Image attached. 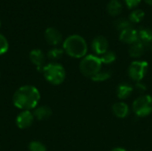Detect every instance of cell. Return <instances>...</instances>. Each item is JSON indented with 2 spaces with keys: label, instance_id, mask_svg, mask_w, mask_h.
<instances>
[{
  "label": "cell",
  "instance_id": "d6986e66",
  "mask_svg": "<svg viewBox=\"0 0 152 151\" xmlns=\"http://www.w3.org/2000/svg\"><path fill=\"white\" fill-rule=\"evenodd\" d=\"M144 16H145V13L142 9H135L133 12H131V13L129 14L128 20L131 21V23H139L142 20Z\"/></svg>",
  "mask_w": 152,
  "mask_h": 151
},
{
  "label": "cell",
  "instance_id": "4fadbf2b",
  "mask_svg": "<svg viewBox=\"0 0 152 151\" xmlns=\"http://www.w3.org/2000/svg\"><path fill=\"white\" fill-rule=\"evenodd\" d=\"M134 91L133 86L128 83H121L117 88V95L120 100H126L129 98Z\"/></svg>",
  "mask_w": 152,
  "mask_h": 151
},
{
  "label": "cell",
  "instance_id": "277c9868",
  "mask_svg": "<svg viewBox=\"0 0 152 151\" xmlns=\"http://www.w3.org/2000/svg\"><path fill=\"white\" fill-rule=\"evenodd\" d=\"M102 63L100 57L94 54H88L81 60L79 69L84 76L91 78L102 69Z\"/></svg>",
  "mask_w": 152,
  "mask_h": 151
},
{
  "label": "cell",
  "instance_id": "3957f363",
  "mask_svg": "<svg viewBox=\"0 0 152 151\" xmlns=\"http://www.w3.org/2000/svg\"><path fill=\"white\" fill-rule=\"evenodd\" d=\"M42 72L45 80L54 85L62 84L66 78V70L64 67L57 62H51L45 65Z\"/></svg>",
  "mask_w": 152,
  "mask_h": 151
},
{
  "label": "cell",
  "instance_id": "5bb4252c",
  "mask_svg": "<svg viewBox=\"0 0 152 151\" xmlns=\"http://www.w3.org/2000/svg\"><path fill=\"white\" fill-rule=\"evenodd\" d=\"M138 41L146 47L152 43V29L150 28H142L138 30Z\"/></svg>",
  "mask_w": 152,
  "mask_h": 151
},
{
  "label": "cell",
  "instance_id": "9c48e42d",
  "mask_svg": "<svg viewBox=\"0 0 152 151\" xmlns=\"http://www.w3.org/2000/svg\"><path fill=\"white\" fill-rule=\"evenodd\" d=\"M45 39L50 45L56 46L62 41V35L55 28H47L45 31Z\"/></svg>",
  "mask_w": 152,
  "mask_h": 151
},
{
  "label": "cell",
  "instance_id": "e0dca14e",
  "mask_svg": "<svg viewBox=\"0 0 152 151\" xmlns=\"http://www.w3.org/2000/svg\"><path fill=\"white\" fill-rule=\"evenodd\" d=\"M123 5L119 0H110L107 4V12L110 16L116 17L122 12Z\"/></svg>",
  "mask_w": 152,
  "mask_h": 151
},
{
  "label": "cell",
  "instance_id": "83f0119b",
  "mask_svg": "<svg viewBox=\"0 0 152 151\" xmlns=\"http://www.w3.org/2000/svg\"><path fill=\"white\" fill-rule=\"evenodd\" d=\"M144 1H145V3H147L148 4L152 5V0H144Z\"/></svg>",
  "mask_w": 152,
  "mask_h": 151
},
{
  "label": "cell",
  "instance_id": "4316f807",
  "mask_svg": "<svg viewBox=\"0 0 152 151\" xmlns=\"http://www.w3.org/2000/svg\"><path fill=\"white\" fill-rule=\"evenodd\" d=\"M111 151H127L126 149H124V148H120V147H117V148H114V149H112Z\"/></svg>",
  "mask_w": 152,
  "mask_h": 151
},
{
  "label": "cell",
  "instance_id": "9a60e30c",
  "mask_svg": "<svg viewBox=\"0 0 152 151\" xmlns=\"http://www.w3.org/2000/svg\"><path fill=\"white\" fill-rule=\"evenodd\" d=\"M145 49H146V46L143 44H142L141 42L137 41V42L134 43L133 44H130L128 53H129V55L131 57L139 58L144 54Z\"/></svg>",
  "mask_w": 152,
  "mask_h": 151
},
{
  "label": "cell",
  "instance_id": "603a6c76",
  "mask_svg": "<svg viewBox=\"0 0 152 151\" xmlns=\"http://www.w3.org/2000/svg\"><path fill=\"white\" fill-rule=\"evenodd\" d=\"M29 151H46V147L44 143L38 141H33L28 144Z\"/></svg>",
  "mask_w": 152,
  "mask_h": 151
},
{
  "label": "cell",
  "instance_id": "ba28073f",
  "mask_svg": "<svg viewBox=\"0 0 152 151\" xmlns=\"http://www.w3.org/2000/svg\"><path fill=\"white\" fill-rule=\"evenodd\" d=\"M34 115L30 110H22L16 117V125L20 129H26L31 126L34 122Z\"/></svg>",
  "mask_w": 152,
  "mask_h": 151
},
{
  "label": "cell",
  "instance_id": "ac0fdd59",
  "mask_svg": "<svg viewBox=\"0 0 152 151\" xmlns=\"http://www.w3.org/2000/svg\"><path fill=\"white\" fill-rule=\"evenodd\" d=\"M112 72L110 69H102L96 75H94L91 79L94 82H104L111 77Z\"/></svg>",
  "mask_w": 152,
  "mask_h": 151
},
{
  "label": "cell",
  "instance_id": "8fae6325",
  "mask_svg": "<svg viewBox=\"0 0 152 151\" xmlns=\"http://www.w3.org/2000/svg\"><path fill=\"white\" fill-rule=\"evenodd\" d=\"M29 60L39 70L43 69L45 62V56L40 49H33L29 53Z\"/></svg>",
  "mask_w": 152,
  "mask_h": 151
},
{
  "label": "cell",
  "instance_id": "6da1fadb",
  "mask_svg": "<svg viewBox=\"0 0 152 151\" xmlns=\"http://www.w3.org/2000/svg\"><path fill=\"white\" fill-rule=\"evenodd\" d=\"M40 93L33 85H23L16 90L12 97L14 106L21 110H31L37 107Z\"/></svg>",
  "mask_w": 152,
  "mask_h": 151
},
{
  "label": "cell",
  "instance_id": "7c38bea8",
  "mask_svg": "<svg viewBox=\"0 0 152 151\" xmlns=\"http://www.w3.org/2000/svg\"><path fill=\"white\" fill-rule=\"evenodd\" d=\"M112 112L113 114L118 117V118H125L130 113V108L129 106L123 101H119L115 103L112 106Z\"/></svg>",
  "mask_w": 152,
  "mask_h": 151
},
{
  "label": "cell",
  "instance_id": "cb8c5ba5",
  "mask_svg": "<svg viewBox=\"0 0 152 151\" xmlns=\"http://www.w3.org/2000/svg\"><path fill=\"white\" fill-rule=\"evenodd\" d=\"M9 49V43L6 37L0 34V55L5 53Z\"/></svg>",
  "mask_w": 152,
  "mask_h": 151
},
{
  "label": "cell",
  "instance_id": "8992f818",
  "mask_svg": "<svg viewBox=\"0 0 152 151\" xmlns=\"http://www.w3.org/2000/svg\"><path fill=\"white\" fill-rule=\"evenodd\" d=\"M149 64L145 61H134L128 67V75L135 82H141L146 76Z\"/></svg>",
  "mask_w": 152,
  "mask_h": 151
},
{
  "label": "cell",
  "instance_id": "2e32d148",
  "mask_svg": "<svg viewBox=\"0 0 152 151\" xmlns=\"http://www.w3.org/2000/svg\"><path fill=\"white\" fill-rule=\"evenodd\" d=\"M53 114L52 109L48 106H39L37 107L33 112L34 117L37 120H45L49 118Z\"/></svg>",
  "mask_w": 152,
  "mask_h": 151
},
{
  "label": "cell",
  "instance_id": "484cf974",
  "mask_svg": "<svg viewBox=\"0 0 152 151\" xmlns=\"http://www.w3.org/2000/svg\"><path fill=\"white\" fill-rule=\"evenodd\" d=\"M135 89L138 91V92H141V93H143L146 91V85H143L142 82H137L136 85H135Z\"/></svg>",
  "mask_w": 152,
  "mask_h": 151
},
{
  "label": "cell",
  "instance_id": "7402d4cb",
  "mask_svg": "<svg viewBox=\"0 0 152 151\" xmlns=\"http://www.w3.org/2000/svg\"><path fill=\"white\" fill-rule=\"evenodd\" d=\"M63 53H64V50L61 49V48H58V47H54V48H52L51 50L48 51L47 53V57L53 61L54 60H59L61 58V56L63 55Z\"/></svg>",
  "mask_w": 152,
  "mask_h": 151
},
{
  "label": "cell",
  "instance_id": "44dd1931",
  "mask_svg": "<svg viewBox=\"0 0 152 151\" xmlns=\"http://www.w3.org/2000/svg\"><path fill=\"white\" fill-rule=\"evenodd\" d=\"M102 63V64H111L113 63L116 59H117V55L113 51H107L105 53H103L102 55H101L100 57Z\"/></svg>",
  "mask_w": 152,
  "mask_h": 151
},
{
  "label": "cell",
  "instance_id": "52a82bcc",
  "mask_svg": "<svg viewBox=\"0 0 152 151\" xmlns=\"http://www.w3.org/2000/svg\"><path fill=\"white\" fill-rule=\"evenodd\" d=\"M91 46L96 54L102 55L107 51H109V41L103 36H97L93 39Z\"/></svg>",
  "mask_w": 152,
  "mask_h": 151
},
{
  "label": "cell",
  "instance_id": "30bf717a",
  "mask_svg": "<svg viewBox=\"0 0 152 151\" xmlns=\"http://www.w3.org/2000/svg\"><path fill=\"white\" fill-rule=\"evenodd\" d=\"M119 40L125 44H133L138 41V30L133 27L122 30L119 34Z\"/></svg>",
  "mask_w": 152,
  "mask_h": 151
},
{
  "label": "cell",
  "instance_id": "5b68a950",
  "mask_svg": "<svg viewBox=\"0 0 152 151\" xmlns=\"http://www.w3.org/2000/svg\"><path fill=\"white\" fill-rule=\"evenodd\" d=\"M134 113L140 117H145L152 112V96L144 94L138 97L132 106Z\"/></svg>",
  "mask_w": 152,
  "mask_h": 151
},
{
  "label": "cell",
  "instance_id": "7a4b0ae2",
  "mask_svg": "<svg viewBox=\"0 0 152 151\" xmlns=\"http://www.w3.org/2000/svg\"><path fill=\"white\" fill-rule=\"evenodd\" d=\"M64 52L70 57L80 59L87 54V44L85 38L79 35H71L68 36L63 42Z\"/></svg>",
  "mask_w": 152,
  "mask_h": 151
},
{
  "label": "cell",
  "instance_id": "ffe728a7",
  "mask_svg": "<svg viewBox=\"0 0 152 151\" xmlns=\"http://www.w3.org/2000/svg\"><path fill=\"white\" fill-rule=\"evenodd\" d=\"M114 26L117 29L120 30V32L124 29H126L128 28L132 27V23L128 19L126 18H118L114 21Z\"/></svg>",
  "mask_w": 152,
  "mask_h": 151
},
{
  "label": "cell",
  "instance_id": "d4e9b609",
  "mask_svg": "<svg viewBox=\"0 0 152 151\" xmlns=\"http://www.w3.org/2000/svg\"><path fill=\"white\" fill-rule=\"evenodd\" d=\"M124 1L129 9H134L136 6H138V4L141 3L142 0H124Z\"/></svg>",
  "mask_w": 152,
  "mask_h": 151
},
{
  "label": "cell",
  "instance_id": "f1b7e54d",
  "mask_svg": "<svg viewBox=\"0 0 152 151\" xmlns=\"http://www.w3.org/2000/svg\"><path fill=\"white\" fill-rule=\"evenodd\" d=\"M0 27H1V20H0Z\"/></svg>",
  "mask_w": 152,
  "mask_h": 151
}]
</instances>
